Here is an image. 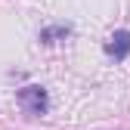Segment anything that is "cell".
<instances>
[{
  "label": "cell",
  "mask_w": 130,
  "mask_h": 130,
  "mask_svg": "<svg viewBox=\"0 0 130 130\" xmlns=\"http://www.w3.org/2000/svg\"><path fill=\"white\" fill-rule=\"evenodd\" d=\"M19 105L28 111V115H43L46 105H50V96H46L43 87L31 84V87H22V90H19Z\"/></svg>",
  "instance_id": "cell-1"
},
{
  "label": "cell",
  "mask_w": 130,
  "mask_h": 130,
  "mask_svg": "<svg viewBox=\"0 0 130 130\" xmlns=\"http://www.w3.org/2000/svg\"><path fill=\"white\" fill-rule=\"evenodd\" d=\"M105 53L108 56H115V59H127L130 56V31H115V34L108 37V43H105Z\"/></svg>",
  "instance_id": "cell-2"
},
{
  "label": "cell",
  "mask_w": 130,
  "mask_h": 130,
  "mask_svg": "<svg viewBox=\"0 0 130 130\" xmlns=\"http://www.w3.org/2000/svg\"><path fill=\"white\" fill-rule=\"evenodd\" d=\"M68 34H71L68 25H53V28H43V31H40V40H43V43H56V40H65Z\"/></svg>",
  "instance_id": "cell-3"
}]
</instances>
